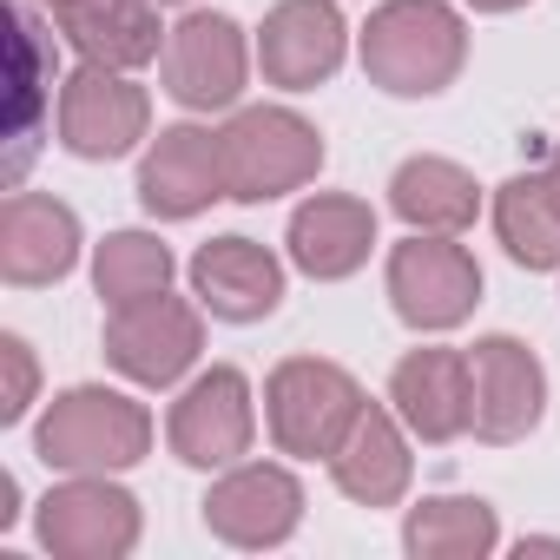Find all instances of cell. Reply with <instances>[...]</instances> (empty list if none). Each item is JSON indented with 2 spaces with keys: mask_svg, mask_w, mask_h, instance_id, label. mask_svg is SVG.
<instances>
[{
  "mask_svg": "<svg viewBox=\"0 0 560 560\" xmlns=\"http://www.w3.org/2000/svg\"><path fill=\"white\" fill-rule=\"evenodd\" d=\"M389 409L416 442H455L475 429V376L462 350H409L389 370Z\"/></svg>",
  "mask_w": 560,
  "mask_h": 560,
  "instance_id": "15",
  "label": "cell"
},
{
  "mask_svg": "<svg viewBox=\"0 0 560 560\" xmlns=\"http://www.w3.org/2000/svg\"><path fill=\"white\" fill-rule=\"evenodd\" d=\"M205 304H185V298H145V304H126L106 317V363L145 389H172L198 350H205Z\"/></svg>",
  "mask_w": 560,
  "mask_h": 560,
  "instance_id": "8",
  "label": "cell"
},
{
  "mask_svg": "<svg viewBox=\"0 0 560 560\" xmlns=\"http://www.w3.org/2000/svg\"><path fill=\"white\" fill-rule=\"evenodd\" d=\"M21 521V481L14 475H0V534H8Z\"/></svg>",
  "mask_w": 560,
  "mask_h": 560,
  "instance_id": "27",
  "label": "cell"
},
{
  "mask_svg": "<svg viewBox=\"0 0 560 560\" xmlns=\"http://www.w3.org/2000/svg\"><path fill=\"white\" fill-rule=\"evenodd\" d=\"M389 211H396L409 231L462 237V231L481 218V185H475V172H462L455 159L416 152V159H402L396 178H389Z\"/></svg>",
  "mask_w": 560,
  "mask_h": 560,
  "instance_id": "21",
  "label": "cell"
},
{
  "mask_svg": "<svg viewBox=\"0 0 560 560\" xmlns=\"http://www.w3.org/2000/svg\"><path fill=\"white\" fill-rule=\"evenodd\" d=\"M60 34L73 40L80 60L93 67H145L165 54V27H159V0H60L54 8Z\"/></svg>",
  "mask_w": 560,
  "mask_h": 560,
  "instance_id": "20",
  "label": "cell"
},
{
  "mask_svg": "<svg viewBox=\"0 0 560 560\" xmlns=\"http://www.w3.org/2000/svg\"><path fill=\"white\" fill-rule=\"evenodd\" d=\"M47 8H60V0H47Z\"/></svg>",
  "mask_w": 560,
  "mask_h": 560,
  "instance_id": "32",
  "label": "cell"
},
{
  "mask_svg": "<svg viewBox=\"0 0 560 560\" xmlns=\"http://www.w3.org/2000/svg\"><path fill=\"white\" fill-rule=\"evenodd\" d=\"M494 237L508 244L514 264L560 270V205L547 198L540 172H521V178L494 185Z\"/></svg>",
  "mask_w": 560,
  "mask_h": 560,
  "instance_id": "24",
  "label": "cell"
},
{
  "mask_svg": "<svg viewBox=\"0 0 560 560\" xmlns=\"http://www.w3.org/2000/svg\"><path fill=\"white\" fill-rule=\"evenodd\" d=\"M40 547L54 560H126L139 547V501L106 475H73L40 501Z\"/></svg>",
  "mask_w": 560,
  "mask_h": 560,
  "instance_id": "7",
  "label": "cell"
},
{
  "mask_svg": "<svg viewBox=\"0 0 560 560\" xmlns=\"http://www.w3.org/2000/svg\"><path fill=\"white\" fill-rule=\"evenodd\" d=\"M0 370H8V383H0V422H21L34 409V389H40V370H34V350L27 337H0Z\"/></svg>",
  "mask_w": 560,
  "mask_h": 560,
  "instance_id": "26",
  "label": "cell"
},
{
  "mask_svg": "<svg viewBox=\"0 0 560 560\" xmlns=\"http://www.w3.org/2000/svg\"><path fill=\"white\" fill-rule=\"evenodd\" d=\"M468 376H475V435L508 448L521 435L540 429L547 416V370L521 337H481L468 350Z\"/></svg>",
  "mask_w": 560,
  "mask_h": 560,
  "instance_id": "13",
  "label": "cell"
},
{
  "mask_svg": "<svg viewBox=\"0 0 560 560\" xmlns=\"http://www.w3.org/2000/svg\"><path fill=\"white\" fill-rule=\"evenodd\" d=\"M8 27H14V145H8V185H21L27 165H34V145H40V106L54 93V54H47V27L34 21L27 0L8 8Z\"/></svg>",
  "mask_w": 560,
  "mask_h": 560,
  "instance_id": "23",
  "label": "cell"
},
{
  "mask_svg": "<svg viewBox=\"0 0 560 560\" xmlns=\"http://www.w3.org/2000/svg\"><path fill=\"white\" fill-rule=\"evenodd\" d=\"M34 455L60 475H119L152 455V409L106 383L60 389L34 429Z\"/></svg>",
  "mask_w": 560,
  "mask_h": 560,
  "instance_id": "2",
  "label": "cell"
},
{
  "mask_svg": "<svg viewBox=\"0 0 560 560\" xmlns=\"http://www.w3.org/2000/svg\"><path fill=\"white\" fill-rule=\"evenodd\" d=\"M343 47H350V27L337 0H277L257 27V67L284 93L324 86L343 67Z\"/></svg>",
  "mask_w": 560,
  "mask_h": 560,
  "instance_id": "12",
  "label": "cell"
},
{
  "mask_svg": "<svg viewBox=\"0 0 560 560\" xmlns=\"http://www.w3.org/2000/svg\"><path fill=\"white\" fill-rule=\"evenodd\" d=\"M250 435H257L250 383L231 363H211L198 383H185V396L165 416V442L185 468H231L250 455Z\"/></svg>",
  "mask_w": 560,
  "mask_h": 560,
  "instance_id": "9",
  "label": "cell"
},
{
  "mask_svg": "<svg viewBox=\"0 0 560 560\" xmlns=\"http://www.w3.org/2000/svg\"><path fill=\"white\" fill-rule=\"evenodd\" d=\"M159 73H165V93H172L185 113H224V106H237L244 73H250L244 27H237L231 14L191 8V14L165 34Z\"/></svg>",
  "mask_w": 560,
  "mask_h": 560,
  "instance_id": "6",
  "label": "cell"
},
{
  "mask_svg": "<svg viewBox=\"0 0 560 560\" xmlns=\"http://www.w3.org/2000/svg\"><path fill=\"white\" fill-rule=\"evenodd\" d=\"M475 14H514V8H527V0H468Z\"/></svg>",
  "mask_w": 560,
  "mask_h": 560,
  "instance_id": "30",
  "label": "cell"
},
{
  "mask_svg": "<svg viewBox=\"0 0 560 560\" xmlns=\"http://www.w3.org/2000/svg\"><path fill=\"white\" fill-rule=\"evenodd\" d=\"M172 270H178V257H172L165 237H152V231H106V244L93 250V291L113 311H126V304H145V298L172 291Z\"/></svg>",
  "mask_w": 560,
  "mask_h": 560,
  "instance_id": "25",
  "label": "cell"
},
{
  "mask_svg": "<svg viewBox=\"0 0 560 560\" xmlns=\"http://www.w3.org/2000/svg\"><path fill=\"white\" fill-rule=\"evenodd\" d=\"M389 304L409 330H429V337L468 324L481 304L475 250H462L455 237H435V231H409L389 250Z\"/></svg>",
  "mask_w": 560,
  "mask_h": 560,
  "instance_id": "5",
  "label": "cell"
},
{
  "mask_svg": "<svg viewBox=\"0 0 560 560\" xmlns=\"http://www.w3.org/2000/svg\"><path fill=\"white\" fill-rule=\"evenodd\" d=\"M191 298L224 324H257L284 304V264L257 237H211L191 257Z\"/></svg>",
  "mask_w": 560,
  "mask_h": 560,
  "instance_id": "17",
  "label": "cell"
},
{
  "mask_svg": "<svg viewBox=\"0 0 560 560\" xmlns=\"http://www.w3.org/2000/svg\"><path fill=\"white\" fill-rule=\"evenodd\" d=\"M224 191L237 205H270L284 191H304L324 172V132L291 106H244L218 132Z\"/></svg>",
  "mask_w": 560,
  "mask_h": 560,
  "instance_id": "3",
  "label": "cell"
},
{
  "mask_svg": "<svg viewBox=\"0 0 560 560\" xmlns=\"http://www.w3.org/2000/svg\"><path fill=\"white\" fill-rule=\"evenodd\" d=\"M363 402H370L363 383L330 357H284L264 383L270 442L284 455H298V462H330L343 448V435L357 429Z\"/></svg>",
  "mask_w": 560,
  "mask_h": 560,
  "instance_id": "4",
  "label": "cell"
},
{
  "mask_svg": "<svg viewBox=\"0 0 560 560\" xmlns=\"http://www.w3.org/2000/svg\"><path fill=\"white\" fill-rule=\"evenodd\" d=\"M198 508L224 547H284L304 521V481L277 462H231Z\"/></svg>",
  "mask_w": 560,
  "mask_h": 560,
  "instance_id": "10",
  "label": "cell"
},
{
  "mask_svg": "<svg viewBox=\"0 0 560 560\" xmlns=\"http://www.w3.org/2000/svg\"><path fill=\"white\" fill-rule=\"evenodd\" d=\"M409 475H416V455H409V435H402V416L383 409V402H363L357 429L343 435V448L330 455V481L343 501L357 508H396L409 494Z\"/></svg>",
  "mask_w": 560,
  "mask_h": 560,
  "instance_id": "19",
  "label": "cell"
},
{
  "mask_svg": "<svg viewBox=\"0 0 560 560\" xmlns=\"http://www.w3.org/2000/svg\"><path fill=\"white\" fill-rule=\"evenodd\" d=\"M159 8H191V0H159Z\"/></svg>",
  "mask_w": 560,
  "mask_h": 560,
  "instance_id": "31",
  "label": "cell"
},
{
  "mask_svg": "<svg viewBox=\"0 0 560 560\" xmlns=\"http://www.w3.org/2000/svg\"><path fill=\"white\" fill-rule=\"evenodd\" d=\"M291 264L304 277H317V284H343V277H357L376 250V211L350 191H317L291 211Z\"/></svg>",
  "mask_w": 560,
  "mask_h": 560,
  "instance_id": "18",
  "label": "cell"
},
{
  "mask_svg": "<svg viewBox=\"0 0 560 560\" xmlns=\"http://www.w3.org/2000/svg\"><path fill=\"white\" fill-rule=\"evenodd\" d=\"M80 264V218L47 191H8L0 205V277L14 291H40Z\"/></svg>",
  "mask_w": 560,
  "mask_h": 560,
  "instance_id": "14",
  "label": "cell"
},
{
  "mask_svg": "<svg viewBox=\"0 0 560 560\" xmlns=\"http://www.w3.org/2000/svg\"><path fill=\"white\" fill-rule=\"evenodd\" d=\"M514 553H521V560H527V553H560V540H547V534H527Z\"/></svg>",
  "mask_w": 560,
  "mask_h": 560,
  "instance_id": "29",
  "label": "cell"
},
{
  "mask_svg": "<svg viewBox=\"0 0 560 560\" xmlns=\"http://www.w3.org/2000/svg\"><path fill=\"white\" fill-rule=\"evenodd\" d=\"M211 198L224 191V159H218V132L205 126H165L145 159H139V205L152 218H198Z\"/></svg>",
  "mask_w": 560,
  "mask_h": 560,
  "instance_id": "16",
  "label": "cell"
},
{
  "mask_svg": "<svg viewBox=\"0 0 560 560\" xmlns=\"http://www.w3.org/2000/svg\"><path fill=\"white\" fill-rule=\"evenodd\" d=\"M402 547L416 560H488L501 547V521L481 494H429L409 508Z\"/></svg>",
  "mask_w": 560,
  "mask_h": 560,
  "instance_id": "22",
  "label": "cell"
},
{
  "mask_svg": "<svg viewBox=\"0 0 560 560\" xmlns=\"http://www.w3.org/2000/svg\"><path fill=\"white\" fill-rule=\"evenodd\" d=\"M152 132V100L145 86H132L119 67H80L67 86H60V145L73 159H126L139 139Z\"/></svg>",
  "mask_w": 560,
  "mask_h": 560,
  "instance_id": "11",
  "label": "cell"
},
{
  "mask_svg": "<svg viewBox=\"0 0 560 560\" xmlns=\"http://www.w3.org/2000/svg\"><path fill=\"white\" fill-rule=\"evenodd\" d=\"M540 178H547V198H553V205H560V145H553V152H547V165H540Z\"/></svg>",
  "mask_w": 560,
  "mask_h": 560,
  "instance_id": "28",
  "label": "cell"
},
{
  "mask_svg": "<svg viewBox=\"0 0 560 560\" xmlns=\"http://www.w3.org/2000/svg\"><path fill=\"white\" fill-rule=\"evenodd\" d=\"M468 67V21L448 0H383L363 21V73L396 100H435Z\"/></svg>",
  "mask_w": 560,
  "mask_h": 560,
  "instance_id": "1",
  "label": "cell"
}]
</instances>
